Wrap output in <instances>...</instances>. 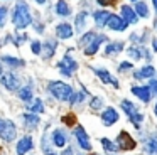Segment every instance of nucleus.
<instances>
[{
    "label": "nucleus",
    "instance_id": "nucleus-1",
    "mask_svg": "<svg viewBox=\"0 0 157 155\" xmlns=\"http://www.w3.org/2000/svg\"><path fill=\"white\" fill-rule=\"evenodd\" d=\"M10 20L14 24V27L17 30H24L27 29L29 25L34 24L32 20V13H31V7L25 0H17L12 9V15H10Z\"/></svg>",
    "mask_w": 157,
    "mask_h": 155
},
{
    "label": "nucleus",
    "instance_id": "nucleus-2",
    "mask_svg": "<svg viewBox=\"0 0 157 155\" xmlns=\"http://www.w3.org/2000/svg\"><path fill=\"white\" fill-rule=\"evenodd\" d=\"M48 91L51 93V96L56 98V100H59V101H69V103H71L73 94H75L73 88L69 86V84L63 83V81H51V83L48 84Z\"/></svg>",
    "mask_w": 157,
    "mask_h": 155
},
{
    "label": "nucleus",
    "instance_id": "nucleus-3",
    "mask_svg": "<svg viewBox=\"0 0 157 155\" xmlns=\"http://www.w3.org/2000/svg\"><path fill=\"white\" fill-rule=\"evenodd\" d=\"M0 83L9 91H19L21 89V79L14 71H4L0 74Z\"/></svg>",
    "mask_w": 157,
    "mask_h": 155
},
{
    "label": "nucleus",
    "instance_id": "nucleus-4",
    "mask_svg": "<svg viewBox=\"0 0 157 155\" xmlns=\"http://www.w3.org/2000/svg\"><path fill=\"white\" fill-rule=\"evenodd\" d=\"M17 137V127L12 120H2L0 121V138L4 142H14Z\"/></svg>",
    "mask_w": 157,
    "mask_h": 155
},
{
    "label": "nucleus",
    "instance_id": "nucleus-5",
    "mask_svg": "<svg viewBox=\"0 0 157 155\" xmlns=\"http://www.w3.org/2000/svg\"><path fill=\"white\" fill-rule=\"evenodd\" d=\"M58 69L63 76L71 78L73 74H75V71L78 69V62H76V61L73 59V56H69V52H68V54H64L63 59L58 62Z\"/></svg>",
    "mask_w": 157,
    "mask_h": 155
},
{
    "label": "nucleus",
    "instance_id": "nucleus-6",
    "mask_svg": "<svg viewBox=\"0 0 157 155\" xmlns=\"http://www.w3.org/2000/svg\"><path fill=\"white\" fill-rule=\"evenodd\" d=\"M122 108H123V111H125V113L128 115L130 120H132L133 127L139 128V127H140V123H142V120H144V115L137 111L135 104H133L132 101H128V100H123V101H122Z\"/></svg>",
    "mask_w": 157,
    "mask_h": 155
},
{
    "label": "nucleus",
    "instance_id": "nucleus-7",
    "mask_svg": "<svg viewBox=\"0 0 157 155\" xmlns=\"http://www.w3.org/2000/svg\"><path fill=\"white\" fill-rule=\"evenodd\" d=\"M34 148V138L31 135H25L15 143V153L17 155H27Z\"/></svg>",
    "mask_w": 157,
    "mask_h": 155
},
{
    "label": "nucleus",
    "instance_id": "nucleus-8",
    "mask_svg": "<svg viewBox=\"0 0 157 155\" xmlns=\"http://www.w3.org/2000/svg\"><path fill=\"white\" fill-rule=\"evenodd\" d=\"M115 145H117L118 150H133L137 143L127 131H120V135L117 137V143Z\"/></svg>",
    "mask_w": 157,
    "mask_h": 155
},
{
    "label": "nucleus",
    "instance_id": "nucleus-9",
    "mask_svg": "<svg viewBox=\"0 0 157 155\" xmlns=\"http://www.w3.org/2000/svg\"><path fill=\"white\" fill-rule=\"evenodd\" d=\"M75 138H76L78 145L83 148V150H86V152H90V150H91L90 137H88V133L85 131V128H83V127H76V128H75Z\"/></svg>",
    "mask_w": 157,
    "mask_h": 155
},
{
    "label": "nucleus",
    "instance_id": "nucleus-10",
    "mask_svg": "<svg viewBox=\"0 0 157 155\" xmlns=\"http://www.w3.org/2000/svg\"><path fill=\"white\" fill-rule=\"evenodd\" d=\"M49 138H51V143L58 148L66 147V143H68V135H66V131L61 130V128H54Z\"/></svg>",
    "mask_w": 157,
    "mask_h": 155
},
{
    "label": "nucleus",
    "instance_id": "nucleus-11",
    "mask_svg": "<svg viewBox=\"0 0 157 155\" xmlns=\"http://www.w3.org/2000/svg\"><path fill=\"white\" fill-rule=\"evenodd\" d=\"M0 62L7 64V66L12 67V69H17V67H24L25 66V61L24 59H21V57H17V56H9V54L0 56Z\"/></svg>",
    "mask_w": 157,
    "mask_h": 155
},
{
    "label": "nucleus",
    "instance_id": "nucleus-12",
    "mask_svg": "<svg viewBox=\"0 0 157 155\" xmlns=\"http://www.w3.org/2000/svg\"><path fill=\"white\" fill-rule=\"evenodd\" d=\"M73 34H75V29H73L68 22H61V24L56 25V36H58L59 39H71Z\"/></svg>",
    "mask_w": 157,
    "mask_h": 155
},
{
    "label": "nucleus",
    "instance_id": "nucleus-13",
    "mask_svg": "<svg viewBox=\"0 0 157 155\" xmlns=\"http://www.w3.org/2000/svg\"><path fill=\"white\" fill-rule=\"evenodd\" d=\"M56 49H58V42L56 40H46V42H42V49H41L42 59H51L54 56Z\"/></svg>",
    "mask_w": 157,
    "mask_h": 155
},
{
    "label": "nucleus",
    "instance_id": "nucleus-14",
    "mask_svg": "<svg viewBox=\"0 0 157 155\" xmlns=\"http://www.w3.org/2000/svg\"><path fill=\"white\" fill-rule=\"evenodd\" d=\"M22 121H24V127L29 128V130H34V128L39 127V123H41V118H39V115H34V113H24L22 115Z\"/></svg>",
    "mask_w": 157,
    "mask_h": 155
},
{
    "label": "nucleus",
    "instance_id": "nucleus-15",
    "mask_svg": "<svg viewBox=\"0 0 157 155\" xmlns=\"http://www.w3.org/2000/svg\"><path fill=\"white\" fill-rule=\"evenodd\" d=\"M117 120H118V113H117V110H113V108H106L101 113V121H103L105 127H112Z\"/></svg>",
    "mask_w": 157,
    "mask_h": 155
},
{
    "label": "nucleus",
    "instance_id": "nucleus-16",
    "mask_svg": "<svg viewBox=\"0 0 157 155\" xmlns=\"http://www.w3.org/2000/svg\"><path fill=\"white\" fill-rule=\"evenodd\" d=\"M95 74L103 81V83H106V84H113V86L118 88V81H117L115 78H113L106 69H101V67H95Z\"/></svg>",
    "mask_w": 157,
    "mask_h": 155
},
{
    "label": "nucleus",
    "instance_id": "nucleus-17",
    "mask_svg": "<svg viewBox=\"0 0 157 155\" xmlns=\"http://www.w3.org/2000/svg\"><path fill=\"white\" fill-rule=\"evenodd\" d=\"M105 40H106L105 36H96L95 40H93L90 46L85 47V54H86V56H95V54L98 52V49H100V46H101V42H105Z\"/></svg>",
    "mask_w": 157,
    "mask_h": 155
},
{
    "label": "nucleus",
    "instance_id": "nucleus-18",
    "mask_svg": "<svg viewBox=\"0 0 157 155\" xmlns=\"http://www.w3.org/2000/svg\"><path fill=\"white\" fill-rule=\"evenodd\" d=\"M106 25H108L112 30H125L127 29V24L123 22V19L120 15H110Z\"/></svg>",
    "mask_w": 157,
    "mask_h": 155
},
{
    "label": "nucleus",
    "instance_id": "nucleus-19",
    "mask_svg": "<svg viewBox=\"0 0 157 155\" xmlns=\"http://www.w3.org/2000/svg\"><path fill=\"white\" fill-rule=\"evenodd\" d=\"M54 12L58 17H68L71 13V7H69V3L66 0H58L54 5Z\"/></svg>",
    "mask_w": 157,
    "mask_h": 155
},
{
    "label": "nucleus",
    "instance_id": "nucleus-20",
    "mask_svg": "<svg viewBox=\"0 0 157 155\" xmlns=\"http://www.w3.org/2000/svg\"><path fill=\"white\" fill-rule=\"evenodd\" d=\"M17 94H19V100H22L24 103H31V101L34 100V91H32V86H29V84L22 86L21 89L17 91Z\"/></svg>",
    "mask_w": 157,
    "mask_h": 155
},
{
    "label": "nucleus",
    "instance_id": "nucleus-21",
    "mask_svg": "<svg viewBox=\"0 0 157 155\" xmlns=\"http://www.w3.org/2000/svg\"><path fill=\"white\" fill-rule=\"evenodd\" d=\"M27 111L29 113H34V115L44 113V101L41 98H34L31 103H27Z\"/></svg>",
    "mask_w": 157,
    "mask_h": 155
},
{
    "label": "nucleus",
    "instance_id": "nucleus-22",
    "mask_svg": "<svg viewBox=\"0 0 157 155\" xmlns=\"http://www.w3.org/2000/svg\"><path fill=\"white\" fill-rule=\"evenodd\" d=\"M122 19H123V22L128 25V24H135L137 22V13L133 12L132 9H130V5H123L122 7Z\"/></svg>",
    "mask_w": 157,
    "mask_h": 155
},
{
    "label": "nucleus",
    "instance_id": "nucleus-23",
    "mask_svg": "<svg viewBox=\"0 0 157 155\" xmlns=\"http://www.w3.org/2000/svg\"><path fill=\"white\" fill-rule=\"evenodd\" d=\"M132 93L135 94L137 98H140L144 103L150 101V89H149V88H145V86H133L132 88Z\"/></svg>",
    "mask_w": 157,
    "mask_h": 155
},
{
    "label": "nucleus",
    "instance_id": "nucleus-24",
    "mask_svg": "<svg viewBox=\"0 0 157 155\" xmlns=\"http://www.w3.org/2000/svg\"><path fill=\"white\" fill-rule=\"evenodd\" d=\"M110 15H112V13L105 12V10H96V12L93 13V19H95V24H96L98 27H103V25H106Z\"/></svg>",
    "mask_w": 157,
    "mask_h": 155
},
{
    "label": "nucleus",
    "instance_id": "nucleus-25",
    "mask_svg": "<svg viewBox=\"0 0 157 155\" xmlns=\"http://www.w3.org/2000/svg\"><path fill=\"white\" fill-rule=\"evenodd\" d=\"M86 20H88V13H86V12H79L78 15H76L75 27H76V30H78V32H81V30L86 27Z\"/></svg>",
    "mask_w": 157,
    "mask_h": 155
},
{
    "label": "nucleus",
    "instance_id": "nucleus-26",
    "mask_svg": "<svg viewBox=\"0 0 157 155\" xmlns=\"http://www.w3.org/2000/svg\"><path fill=\"white\" fill-rule=\"evenodd\" d=\"M145 150L147 153H157V133L150 135L145 142Z\"/></svg>",
    "mask_w": 157,
    "mask_h": 155
},
{
    "label": "nucleus",
    "instance_id": "nucleus-27",
    "mask_svg": "<svg viewBox=\"0 0 157 155\" xmlns=\"http://www.w3.org/2000/svg\"><path fill=\"white\" fill-rule=\"evenodd\" d=\"M95 37H96V34L95 32H86V34H83L81 36V39H79V42H78V46L79 47H86V46H90V44L95 40Z\"/></svg>",
    "mask_w": 157,
    "mask_h": 155
},
{
    "label": "nucleus",
    "instance_id": "nucleus-28",
    "mask_svg": "<svg viewBox=\"0 0 157 155\" xmlns=\"http://www.w3.org/2000/svg\"><path fill=\"white\" fill-rule=\"evenodd\" d=\"M122 49H123V42H112V44L106 46L105 54L106 56H112V54H115V52H120Z\"/></svg>",
    "mask_w": 157,
    "mask_h": 155
},
{
    "label": "nucleus",
    "instance_id": "nucleus-29",
    "mask_svg": "<svg viewBox=\"0 0 157 155\" xmlns=\"http://www.w3.org/2000/svg\"><path fill=\"white\" fill-rule=\"evenodd\" d=\"M154 73H155V69H154L152 66H145L140 71H137L135 78H150V76H154Z\"/></svg>",
    "mask_w": 157,
    "mask_h": 155
},
{
    "label": "nucleus",
    "instance_id": "nucleus-30",
    "mask_svg": "<svg viewBox=\"0 0 157 155\" xmlns=\"http://www.w3.org/2000/svg\"><path fill=\"white\" fill-rule=\"evenodd\" d=\"M49 135L48 133H44L42 135V138H41V148H42V152H44L46 155H51L52 152H51V145H49Z\"/></svg>",
    "mask_w": 157,
    "mask_h": 155
},
{
    "label": "nucleus",
    "instance_id": "nucleus-31",
    "mask_svg": "<svg viewBox=\"0 0 157 155\" xmlns=\"http://www.w3.org/2000/svg\"><path fill=\"white\" fill-rule=\"evenodd\" d=\"M101 145L105 152H117V145L113 142H110L108 138H101Z\"/></svg>",
    "mask_w": 157,
    "mask_h": 155
},
{
    "label": "nucleus",
    "instance_id": "nucleus-32",
    "mask_svg": "<svg viewBox=\"0 0 157 155\" xmlns=\"http://www.w3.org/2000/svg\"><path fill=\"white\" fill-rule=\"evenodd\" d=\"M27 40H29V36H27V34H15V37H14V44H15L17 47H21L22 44L27 42Z\"/></svg>",
    "mask_w": 157,
    "mask_h": 155
},
{
    "label": "nucleus",
    "instance_id": "nucleus-33",
    "mask_svg": "<svg viewBox=\"0 0 157 155\" xmlns=\"http://www.w3.org/2000/svg\"><path fill=\"white\" fill-rule=\"evenodd\" d=\"M7 17H9V10L5 5H0V27H4L5 22H7Z\"/></svg>",
    "mask_w": 157,
    "mask_h": 155
},
{
    "label": "nucleus",
    "instance_id": "nucleus-34",
    "mask_svg": "<svg viewBox=\"0 0 157 155\" xmlns=\"http://www.w3.org/2000/svg\"><path fill=\"white\" fill-rule=\"evenodd\" d=\"M41 49H42V42H39V40H32V42H31V51H32V54H36V56H41Z\"/></svg>",
    "mask_w": 157,
    "mask_h": 155
},
{
    "label": "nucleus",
    "instance_id": "nucleus-35",
    "mask_svg": "<svg viewBox=\"0 0 157 155\" xmlns=\"http://www.w3.org/2000/svg\"><path fill=\"white\" fill-rule=\"evenodd\" d=\"M137 13L139 15H142V17H147L149 15V9H147V5L144 2H139L137 3Z\"/></svg>",
    "mask_w": 157,
    "mask_h": 155
},
{
    "label": "nucleus",
    "instance_id": "nucleus-36",
    "mask_svg": "<svg viewBox=\"0 0 157 155\" xmlns=\"http://www.w3.org/2000/svg\"><path fill=\"white\" fill-rule=\"evenodd\" d=\"M142 54H145V57H149L145 51H139V49H133V47H132V49H128V56H132L133 59H140Z\"/></svg>",
    "mask_w": 157,
    "mask_h": 155
},
{
    "label": "nucleus",
    "instance_id": "nucleus-37",
    "mask_svg": "<svg viewBox=\"0 0 157 155\" xmlns=\"http://www.w3.org/2000/svg\"><path fill=\"white\" fill-rule=\"evenodd\" d=\"M101 104H103L101 98L93 96V100H91V103H90V106H91V110H100V108H101Z\"/></svg>",
    "mask_w": 157,
    "mask_h": 155
},
{
    "label": "nucleus",
    "instance_id": "nucleus-38",
    "mask_svg": "<svg viewBox=\"0 0 157 155\" xmlns=\"http://www.w3.org/2000/svg\"><path fill=\"white\" fill-rule=\"evenodd\" d=\"M86 100V93H75L73 94V100H71V103H83V101Z\"/></svg>",
    "mask_w": 157,
    "mask_h": 155
},
{
    "label": "nucleus",
    "instance_id": "nucleus-39",
    "mask_svg": "<svg viewBox=\"0 0 157 155\" xmlns=\"http://www.w3.org/2000/svg\"><path fill=\"white\" fill-rule=\"evenodd\" d=\"M63 121H64L66 125H75L76 123V118H75V115H73V113H69V115H64V116H63Z\"/></svg>",
    "mask_w": 157,
    "mask_h": 155
},
{
    "label": "nucleus",
    "instance_id": "nucleus-40",
    "mask_svg": "<svg viewBox=\"0 0 157 155\" xmlns=\"http://www.w3.org/2000/svg\"><path fill=\"white\" fill-rule=\"evenodd\" d=\"M96 2L100 3V5L106 7V5H115L117 2H120V0H96Z\"/></svg>",
    "mask_w": 157,
    "mask_h": 155
},
{
    "label": "nucleus",
    "instance_id": "nucleus-41",
    "mask_svg": "<svg viewBox=\"0 0 157 155\" xmlns=\"http://www.w3.org/2000/svg\"><path fill=\"white\" fill-rule=\"evenodd\" d=\"M127 69H132V62H122L120 64V71H127Z\"/></svg>",
    "mask_w": 157,
    "mask_h": 155
},
{
    "label": "nucleus",
    "instance_id": "nucleus-42",
    "mask_svg": "<svg viewBox=\"0 0 157 155\" xmlns=\"http://www.w3.org/2000/svg\"><path fill=\"white\" fill-rule=\"evenodd\" d=\"M149 89H152L154 93H157V79H152L149 84Z\"/></svg>",
    "mask_w": 157,
    "mask_h": 155
},
{
    "label": "nucleus",
    "instance_id": "nucleus-43",
    "mask_svg": "<svg viewBox=\"0 0 157 155\" xmlns=\"http://www.w3.org/2000/svg\"><path fill=\"white\" fill-rule=\"evenodd\" d=\"M63 155H75V152H73L71 147H66L64 150H63Z\"/></svg>",
    "mask_w": 157,
    "mask_h": 155
},
{
    "label": "nucleus",
    "instance_id": "nucleus-44",
    "mask_svg": "<svg viewBox=\"0 0 157 155\" xmlns=\"http://www.w3.org/2000/svg\"><path fill=\"white\" fill-rule=\"evenodd\" d=\"M36 32L42 34V32H44V25H41V24H36Z\"/></svg>",
    "mask_w": 157,
    "mask_h": 155
},
{
    "label": "nucleus",
    "instance_id": "nucleus-45",
    "mask_svg": "<svg viewBox=\"0 0 157 155\" xmlns=\"http://www.w3.org/2000/svg\"><path fill=\"white\" fill-rule=\"evenodd\" d=\"M36 3H39V5H44L46 0H36Z\"/></svg>",
    "mask_w": 157,
    "mask_h": 155
},
{
    "label": "nucleus",
    "instance_id": "nucleus-46",
    "mask_svg": "<svg viewBox=\"0 0 157 155\" xmlns=\"http://www.w3.org/2000/svg\"><path fill=\"white\" fill-rule=\"evenodd\" d=\"M154 49L157 51V40H154Z\"/></svg>",
    "mask_w": 157,
    "mask_h": 155
},
{
    "label": "nucleus",
    "instance_id": "nucleus-47",
    "mask_svg": "<svg viewBox=\"0 0 157 155\" xmlns=\"http://www.w3.org/2000/svg\"><path fill=\"white\" fill-rule=\"evenodd\" d=\"M154 2V7H155V10H157V0H152Z\"/></svg>",
    "mask_w": 157,
    "mask_h": 155
},
{
    "label": "nucleus",
    "instance_id": "nucleus-48",
    "mask_svg": "<svg viewBox=\"0 0 157 155\" xmlns=\"http://www.w3.org/2000/svg\"><path fill=\"white\" fill-rule=\"evenodd\" d=\"M2 73H4V71H2V62H0V74H2Z\"/></svg>",
    "mask_w": 157,
    "mask_h": 155
},
{
    "label": "nucleus",
    "instance_id": "nucleus-49",
    "mask_svg": "<svg viewBox=\"0 0 157 155\" xmlns=\"http://www.w3.org/2000/svg\"><path fill=\"white\" fill-rule=\"evenodd\" d=\"M154 111H155V116H157V104H155V108H154Z\"/></svg>",
    "mask_w": 157,
    "mask_h": 155
},
{
    "label": "nucleus",
    "instance_id": "nucleus-50",
    "mask_svg": "<svg viewBox=\"0 0 157 155\" xmlns=\"http://www.w3.org/2000/svg\"><path fill=\"white\" fill-rule=\"evenodd\" d=\"M0 46H4V44H2V39H0Z\"/></svg>",
    "mask_w": 157,
    "mask_h": 155
},
{
    "label": "nucleus",
    "instance_id": "nucleus-51",
    "mask_svg": "<svg viewBox=\"0 0 157 155\" xmlns=\"http://www.w3.org/2000/svg\"><path fill=\"white\" fill-rule=\"evenodd\" d=\"M132 2H135V0H132Z\"/></svg>",
    "mask_w": 157,
    "mask_h": 155
},
{
    "label": "nucleus",
    "instance_id": "nucleus-52",
    "mask_svg": "<svg viewBox=\"0 0 157 155\" xmlns=\"http://www.w3.org/2000/svg\"><path fill=\"white\" fill-rule=\"evenodd\" d=\"M0 121H2V118H0Z\"/></svg>",
    "mask_w": 157,
    "mask_h": 155
},
{
    "label": "nucleus",
    "instance_id": "nucleus-53",
    "mask_svg": "<svg viewBox=\"0 0 157 155\" xmlns=\"http://www.w3.org/2000/svg\"><path fill=\"white\" fill-rule=\"evenodd\" d=\"M51 155H54V153H51Z\"/></svg>",
    "mask_w": 157,
    "mask_h": 155
}]
</instances>
